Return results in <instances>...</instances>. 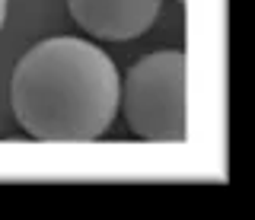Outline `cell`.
Returning a JSON list of instances; mask_svg holds the SVG:
<instances>
[{
	"instance_id": "6da1fadb",
	"label": "cell",
	"mask_w": 255,
	"mask_h": 220,
	"mask_svg": "<svg viewBox=\"0 0 255 220\" xmlns=\"http://www.w3.org/2000/svg\"><path fill=\"white\" fill-rule=\"evenodd\" d=\"M118 67L99 45L54 35L16 61L10 106L19 128L35 140H99L118 115Z\"/></svg>"
},
{
	"instance_id": "7a4b0ae2",
	"label": "cell",
	"mask_w": 255,
	"mask_h": 220,
	"mask_svg": "<svg viewBox=\"0 0 255 220\" xmlns=\"http://www.w3.org/2000/svg\"><path fill=\"white\" fill-rule=\"evenodd\" d=\"M118 109L140 140L182 144L185 134V51H153L128 67Z\"/></svg>"
},
{
	"instance_id": "3957f363",
	"label": "cell",
	"mask_w": 255,
	"mask_h": 220,
	"mask_svg": "<svg viewBox=\"0 0 255 220\" xmlns=\"http://www.w3.org/2000/svg\"><path fill=\"white\" fill-rule=\"evenodd\" d=\"M163 0H67L70 19L102 42H128L143 35L159 16Z\"/></svg>"
},
{
	"instance_id": "277c9868",
	"label": "cell",
	"mask_w": 255,
	"mask_h": 220,
	"mask_svg": "<svg viewBox=\"0 0 255 220\" xmlns=\"http://www.w3.org/2000/svg\"><path fill=\"white\" fill-rule=\"evenodd\" d=\"M3 22H6V0H0V29H3Z\"/></svg>"
},
{
	"instance_id": "5b68a950",
	"label": "cell",
	"mask_w": 255,
	"mask_h": 220,
	"mask_svg": "<svg viewBox=\"0 0 255 220\" xmlns=\"http://www.w3.org/2000/svg\"><path fill=\"white\" fill-rule=\"evenodd\" d=\"M179 3H185V0H179Z\"/></svg>"
}]
</instances>
